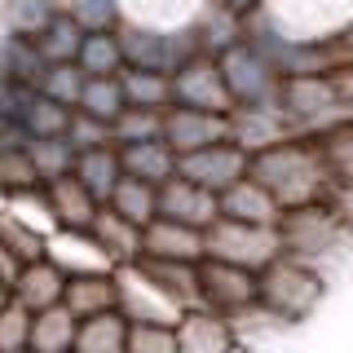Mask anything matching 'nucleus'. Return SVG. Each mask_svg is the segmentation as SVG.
I'll list each match as a JSON object with an SVG mask.
<instances>
[{
  "label": "nucleus",
  "instance_id": "obj_1",
  "mask_svg": "<svg viewBox=\"0 0 353 353\" xmlns=\"http://www.w3.org/2000/svg\"><path fill=\"white\" fill-rule=\"evenodd\" d=\"M248 176L283 208V212L323 203L331 194L327 159H323V150H318V141H309V137H296V141H283V146H274L265 154H252Z\"/></svg>",
  "mask_w": 353,
  "mask_h": 353
},
{
  "label": "nucleus",
  "instance_id": "obj_2",
  "mask_svg": "<svg viewBox=\"0 0 353 353\" xmlns=\"http://www.w3.org/2000/svg\"><path fill=\"white\" fill-rule=\"evenodd\" d=\"M279 243H283V256L301 261L327 279V261L331 256L345 261L353 252V225L331 203H309V208H296V212H283Z\"/></svg>",
  "mask_w": 353,
  "mask_h": 353
},
{
  "label": "nucleus",
  "instance_id": "obj_3",
  "mask_svg": "<svg viewBox=\"0 0 353 353\" xmlns=\"http://www.w3.org/2000/svg\"><path fill=\"white\" fill-rule=\"evenodd\" d=\"M261 14L283 40L336 44L353 27V0H265Z\"/></svg>",
  "mask_w": 353,
  "mask_h": 353
},
{
  "label": "nucleus",
  "instance_id": "obj_4",
  "mask_svg": "<svg viewBox=\"0 0 353 353\" xmlns=\"http://www.w3.org/2000/svg\"><path fill=\"white\" fill-rule=\"evenodd\" d=\"M323 296H327V279L318 270H309V265L292 261V256H279L270 270L256 274V305H265L287 327L314 314Z\"/></svg>",
  "mask_w": 353,
  "mask_h": 353
},
{
  "label": "nucleus",
  "instance_id": "obj_5",
  "mask_svg": "<svg viewBox=\"0 0 353 353\" xmlns=\"http://www.w3.org/2000/svg\"><path fill=\"white\" fill-rule=\"evenodd\" d=\"M203 248H208V261L239 265V270H248V274L270 270V265L283 256L279 230H265V225H243V221H225V216H221L216 225L203 234Z\"/></svg>",
  "mask_w": 353,
  "mask_h": 353
},
{
  "label": "nucleus",
  "instance_id": "obj_6",
  "mask_svg": "<svg viewBox=\"0 0 353 353\" xmlns=\"http://www.w3.org/2000/svg\"><path fill=\"white\" fill-rule=\"evenodd\" d=\"M221 75H225V88L230 97H234V106H270L279 102L283 93V75L274 71V62L265 58L261 49H252L248 40L239 44V49L221 53Z\"/></svg>",
  "mask_w": 353,
  "mask_h": 353
},
{
  "label": "nucleus",
  "instance_id": "obj_7",
  "mask_svg": "<svg viewBox=\"0 0 353 353\" xmlns=\"http://www.w3.org/2000/svg\"><path fill=\"white\" fill-rule=\"evenodd\" d=\"M225 141L239 146L252 159V154H265V150L283 146V141H296V132L287 124L279 102H270V106H234L225 115Z\"/></svg>",
  "mask_w": 353,
  "mask_h": 353
},
{
  "label": "nucleus",
  "instance_id": "obj_8",
  "mask_svg": "<svg viewBox=\"0 0 353 353\" xmlns=\"http://www.w3.org/2000/svg\"><path fill=\"white\" fill-rule=\"evenodd\" d=\"M172 106L208 110V115H230V110H234V97H230V88H225L221 62L216 58L185 62L181 71L172 75Z\"/></svg>",
  "mask_w": 353,
  "mask_h": 353
},
{
  "label": "nucleus",
  "instance_id": "obj_9",
  "mask_svg": "<svg viewBox=\"0 0 353 353\" xmlns=\"http://www.w3.org/2000/svg\"><path fill=\"white\" fill-rule=\"evenodd\" d=\"M248 154L239 146H230V141H221V146H208V150H194V154H181L176 159V176H185L190 185L208 194H225L230 185H239L243 176H248Z\"/></svg>",
  "mask_w": 353,
  "mask_h": 353
},
{
  "label": "nucleus",
  "instance_id": "obj_10",
  "mask_svg": "<svg viewBox=\"0 0 353 353\" xmlns=\"http://www.w3.org/2000/svg\"><path fill=\"white\" fill-rule=\"evenodd\" d=\"M115 287H119V305L115 314L124 318L128 327H176L181 323V309L168 305L154 287L141 279L137 265H128V270H115Z\"/></svg>",
  "mask_w": 353,
  "mask_h": 353
},
{
  "label": "nucleus",
  "instance_id": "obj_11",
  "mask_svg": "<svg viewBox=\"0 0 353 353\" xmlns=\"http://www.w3.org/2000/svg\"><path fill=\"white\" fill-rule=\"evenodd\" d=\"M199 296H203V309L230 318L239 309L256 305V274L225 265V261H203L199 265Z\"/></svg>",
  "mask_w": 353,
  "mask_h": 353
},
{
  "label": "nucleus",
  "instance_id": "obj_12",
  "mask_svg": "<svg viewBox=\"0 0 353 353\" xmlns=\"http://www.w3.org/2000/svg\"><path fill=\"white\" fill-rule=\"evenodd\" d=\"M159 216L163 221H176V225H190L199 234H208V230L221 221V199L190 185L185 176H172L168 185H159Z\"/></svg>",
  "mask_w": 353,
  "mask_h": 353
},
{
  "label": "nucleus",
  "instance_id": "obj_13",
  "mask_svg": "<svg viewBox=\"0 0 353 353\" xmlns=\"http://www.w3.org/2000/svg\"><path fill=\"white\" fill-rule=\"evenodd\" d=\"M212 0H119V22L146 31H190Z\"/></svg>",
  "mask_w": 353,
  "mask_h": 353
},
{
  "label": "nucleus",
  "instance_id": "obj_14",
  "mask_svg": "<svg viewBox=\"0 0 353 353\" xmlns=\"http://www.w3.org/2000/svg\"><path fill=\"white\" fill-rule=\"evenodd\" d=\"M163 141L181 154H194V150H208V146H221L225 141V115H208V110H185V106H172L163 115Z\"/></svg>",
  "mask_w": 353,
  "mask_h": 353
},
{
  "label": "nucleus",
  "instance_id": "obj_15",
  "mask_svg": "<svg viewBox=\"0 0 353 353\" xmlns=\"http://www.w3.org/2000/svg\"><path fill=\"white\" fill-rule=\"evenodd\" d=\"M141 256L150 261H172V265H203L208 261V248H203V234L190 225H176V221H150L146 234H141Z\"/></svg>",
  "mask_w": 353,
  "mask_h": 353
},
{
  "label": "nucleus",
  "instance_id": "obj_16",
  "mask_svg": "<svg viewBox=\"0 0 353 353\" xmlns=\"http://www.w3.org/2000/svg\"><path fill=\"white\" fill-rule=\"evenodd\" d=\"M172 331L181 353H243L234 331H230V318L212 314V309H190Z\"/></svg>",
  "mask_w": 353,
  "mask_h": 353
},
{
  "label": "nucleus",
  "instance_id": "obj_17",
  "mask_svg": "<svg viewBox=\"0 0 353 353\" xmlns=\"http://www.w3.org/2000/svg\"><path fill=\"white\" fill-rule=\"evenodd\" d=\"M44 199H49L53 225L66 230V234H88L93 221H97V212H102V203H97V199L75 181V176H62V181L44 185Z\"/></svg>",
  "mask_w": 353,
  "mask_h": 353
},
{
  "label": "nucleus",
  "instance_id": "obj_18",
  "mask_svg": "<svg viewBox=\"0 0 353 353\" xmlns=\"http://www.w3.org/2000/svg\"><path fill=\"white\" fill-rule=\"evenodd\" d=\"M62 305L71 309L80 323L115 314V305H119L115 274H71V279H66V296H62Z\"/></svg>",
  "mask_w": 353,
  "mask_h": 353
},
{
  "label": "nucleus",
  "instance_id": "obj_19",
  "mask_svg": "<svg viewBox=\"0 0 353 353\" xmlns=\"http://www.w3.org/2000/svg\"><path fill=\"white\" fill-rule=\"evenodd\" d=\"M141 234H146V230L128 225V221L115 216L110 208H102L97 221H93V230H88V239L102 248V256L110 261V270H128V265L141 261Z\"/></svg>",
  "mask_w": 353,
  "mask_h": 353
},
{
  "label": "nucleus",
  "instance_id": "obj_20",
  "mask_svg": "<svg viewBox=\"0 0 353 353\" xmlns=\"http://www.w3.org/2000/svg\"><path fill=\"white\" fill-rule=\"evenodd\" d=\"M62 296H66V274L53 261L27 265L14 283V305H22L31 318L44 314V309H53V305H62Z\"/></svg>",
  "mask_w": 353,
  "mask_h": 353
},
{
  "label": "nucleus",
  "instance_id": "obj_21",
  "mask_svg": "<svg viewBox=\"0 0 353 353\" xmlns=\"http://www.w3.org/2000/svg\"><path fill=\"white\" fill-rule=\"evenodd\" d=\"M221 216L225 221H243V225H265V230H279L283 221V208L274 203L270 194L261 190L252 176H243L239 185H230L225 194H221Z\"/></svg>",
  "mask_w": 353,
  "mask_h": 353
},
{
  "label": "nucleus",
  "instance_id": "obj_22",
  "mask_svg": "<svg viewBox=\"0 0 353 353\" xmlns=\"http://www.w3.org/2000/svg\"><path fill=\"white\" fill-rule=\"evenodd\" d=\"M119 163H124V176L146 185H168L176 176V150L168 141H137V146H119Z\"/></svg>",
  "mask_w": 353,
  "mask_h": 353
},
{
  "label": "nucleus",
  "instance_id": "obj_23",
  "mask_svg": "<svg viewBox=\"0 0 353 353\" xmlns=\"http://www.w3.org/2000/svg\"><path fill=\"white\" fill-rule=\"evenodd\" d=\"M71 176L97 199V203L106 208V203H110V194H115V185L124 181V163H119V150H115V146L84 150L80 159H75V172H71Z\"/></svg>",
  "mask_w": 353,
  "mask_h": 353
},
{
  "label": "nucleus",
  "instance_id": "obj_24",
  "mask_svg": "<svg viewBox=\"0 0 353 353\" xmlns=\"http://www.w3.org/2000/svg\"><path fill=\"white\" fill-rule=\"evenodd\" d=\"M75 336H80V318L66 305H53L31 318V349L27 353H75Z\"/></svg>",
  "mask_w": 353,
  "mask_h": 353
},
{
  "label": "nucleus",
  "instance_id": "obj_25",
  "mask_svg": "<svg viewBox=\"0 0 353 353\" xmlns=\"http://www.w3.org/2000/svg\"><path fill=\"white\" fill-rule=\"evenodd\" d=\"M58 14H62L58 0H5V5H0V18H5L9 40H31V44L49 31V22Z\"/></svg>",
  "mask_w": 353,
  "mask_h": 353
},
{
  "label": "nucleus",
  "instance_id": "obj_26",
  "mask_svg": "<svg viewBox=\"0 0 353 353\" xmlns=\"http://www.w3.org/2000/svg\"><path fill=\"white\" fill-rule=\"evenodd\" d=\"M110 212L115 216H124L128 225H137V230H146L150 221H159V190L146 181H132V176H124V181L115 185V194H110Z\"/></svg>",
  "mask_w": 353,
  "mask_h": 353
},
{
  "label": "nucleus",
  "instance_id": "obj_27",
  "mask_svg": "<svg viewBox=\"0 0 353 353\" xmlns=\"http://www.w3.org/2000/svg\"><path fill=\"white\" fill-rule=\"evenodd\" d=\"M88 31L75 22L71 14H58L49 22V31L36 40V53L44 66H66V62H80V44H84Z\"/></svg>",
  "mask_w": 353,
  "mask_h": 353
},
{
  "label": "nucleus",
  "instance_id": "obj_28",
  "mask_svg": "<svg viewBox=\"0 0 353 353\" xmlns=\"http://www.w3.org/2000/svg\"><path fill=\"white\" fill-rule=\"evenodd\" d=\"M119 84H124V102L137 110H172V80L168 75H154V71H132L124 66L119 71Z\"/></svg>",
  "mask_w": 353,
  "mask_h": 353
},
{
  "label": "nucleus",
  "instance_id": "obj_29",
  "mask_svg": "<svg viewBox=\"0 0 353 353\" xmlns=\"http://www.w3.org/2000/svg\"><path fill=\"white\" fill-rule=\"evenodd\" d=\"M0 243H5L9 252L22 261V265H36V261H49V243L53 234H44V230L27 225V221H18L14 212H0Z\"/></svg>",
  "mask_w": 353,
  "mask_h": 353
},
{
  "label": "nucleus",
  "instance_id": "obj_30",
  "mask_svg": "<svg viewBox=\"0 0 353 353\" xmlns=\"http://www.w3.org/2000/svg\"><path fill=\"white\" fill-rule=\"evenodd\" d=\"M80 115L88 119H97V124H110L115 128V119L128 110L124 102V84H119V75H106V80H88L84 84V93H80Z\"/></svg>",
  "mask_w": 353,
  "mask_h": 353
},
{
  "label": "nucleus",
  "instance_id": "obj_31",
  "mask_svg": "<svg viewBox=\"0 0 353 353\" xmlns=\"http://www.w3.org/2000/svg\"><path fill=\"white\" fill-rule=\"evenodd\" d=\"M80 71L88 75V80H106V75L124 71V49H119L115 31H93V36H84V44H80Z\"/></svg>",
  "mask_w": 353,
  "mask_h": 353
},
{
  "label": "nucleus",
  "instance_id": "obj_32",
  "mask_svg": "<svg viewBox=\"0 0 353 353\" xmlns=\"http://www.w3.org/2000/svg\"><path fill=\"white\" fill-rule=\"evenodd\" d=\"M75 353H128V323L119 314L88 318V323H80Z\"/></svg>",
  "mask_w": 353,
  "mask_h": 353
},
{
  "label": "nucleus",
  "instance_id": "obj_33",
  "mask_svg": "<svg viewBox=\"0 0 353 353\" xmlns=\"http://www.w3.org/2000/svg\"><path fill=\"white\" fill-rule=\"evenodd\" d=\"M27 154H31V163H36V172H40V185H53V181H62V176H71L75 159H80L66 137H40V141L27 146Z\"/></svg>",
  "mask_w": 353,
  "mask_h": 353
},
{
  "label": "nucleus",
  "instance_id": "obj_34",
  "mask_svg": "<svg viewBox=\"0 0 353 353\" xmlns=\"http://www.w3.org/2000/svg\"><path fill=\"white\" fill-rule=\"evenodd\" d=\"M318 150H323V159H327L331 185L353 190V124H340V128H331L327 137H318Z\"/></svg>",
  "mask_w": 353,
  "mask_h": 353
},
{
  "label": "nucleus",
  "instance_id": "obj_35",
  "mask_svg": "<svg viewBox=\"0 0 353 353\" xmlns=\"http://www.w3.org/2000/svg\"><path fill=\"white\" fill-rule=\"evenodd\" d=\"M36 190H44V185H40V172L31 163V154L27 150H0V194H5V203L22 199V194H36Z\"/></svg>",
  "mask_w": 353,
  "mask_h": 353
},
{
  "label": "nucleus",
  "instance_id": "obj_36",
  "mask_svg": "<svg viewBox=\"0 0 353 353\" xmlns=\"http://www.w3.org/2000/svg\"><path fill=\"white\" fill-rule=\"evenodd\" d=\"M168 115V110H163ZM163 115L159 110H137V106H128L124 115L115 119V150L119 146H137V141H163Z\"/></svg>",
  "mask_w": 353,
  "mask_h": 353
},
{
  "label": "nucleus",
  "instance_id": "obj_37",
  "mask_svg": "<svg viewBox=\"0 0 353 353\" xmlns=\"http://www.w3.org/2000/svg\"><path fill=\"white\" fill-rule=\"evenodd\" d=\"M84 84H88V75L80 71V62H66V66H49V71H44L40 93L53 97V102H62L66 110H75V106H80Z\"/></svg>",
  "mask_w": 353,
  "mask_h": 353
},
{
  "label": "nucleus",
  "instance_id": "obj_38",
  "mask_svg": "<svg viewBox=\"0 0 353 353\" xmlns=\"http://www.w3.org/2000/svg\"><path fill=\"white\" fill-rule=\"evenodd\" d=\"M283 327H287V323H283V318H274L265 305H248V309H239V314H230V331H234L239 349H243V345H252V336H256V340L279 336Z\"/></svg>",
  "mask_w": 353,
  "mask_h": 353
},
{
  "label": "nucleus",
  "instance_id": "obj_39",
  "mask_svg": "<svg viewBox=\"0 0 353 353\" xmlns=\"http://www.w3.org/2000/svg\"><path fill=\"white\" fill-rule=\"evenodd\" d=\"M62 14H71L88 36L93 31H115L119 27V0H66Z\"/></svg>",
  "mask_w": 353,
  "mask_h": 353
},
{
  "label": "nucleus",
  "instance_id": "obj_40",
  "mask_svg": "<svg viewBox=\"0 0 353 353\" xmlns=\"http://www.w3.org/2000/svg\"><path fill=\"white\" fill-rule=\"evenodd\" d=\"M27 349H31V314L9 301V309L0 314V353H27Z\"/></svg>",
  "mask_w": 353,
  "mask_h": 353
},
{
  "label": "nucleus",
  "instance_id": "obj_41",
  "mask_svg": "<svg viewBox=\"0 0 353 353\" xmlns=\"http://www.w3.org/2000/svg\"><path fill=\"white\" fill-rule=\"evenodd\" d=\"M66 141L75 146V154H84V150L115 146V132H110V124H97V119H88V115L75 110V115H71V128H66Z\"/></svg>",
  "mask_w": 353,
  "mask_h": 353
},
{
  "label": "nucleus",
  "instance_id": "obj_42",
  "mask_svg": "<svg viewBox=\"0 0 353 353\" xmlns=\"http://www.w3.org/2000/svg\"><path fill=\"white\" fill-rule=\"evenodd\" d=\"M128 353H181L172 327H128Z\"/></svg>",
  "mask_w": 353,
  "mask_h": 353
},
{
  "label": "nucleus",
  "instance_id": "obj_43",
  "mask_svg": "<svg viewBox=\"0 0 353 353\" xmlns=\"http://www.w3.org/2000/svg\"><path fill=\"white\" fill-rule=\"evenodd\" d=\"M331 84H336V97H340V110H345V119L353 124V62L340 66V71H331Z\"/></svg>",
  "mask_w": 353,
  "mask_h": 353
},
{
  "label": "nucleus",
  "instance_id": "obj_44",
  "mask_svg": "<svg viewBox=\"0 0 353 353\" xmlns=\"http://www.w3.org/2000/svg\"><path fill=\"white\" fill-rule=\"evenodd\" d=\"M22 270H27V265H22L14 252H9L5 243H0V283H5L9 292H14V283H18V274H22Z\"/></svg>",
  "mask_w": 353,
  "mask_h": 353
},
{
  "label": "nucleus",
  "instance_id": "obj_45",
  "mask_svg": "<svg viewBox=\"0 0 353 353\" xmlns=\"http://www.w3.org/2000/svg\"><path fill=\"white\" fill-rule=\"evenodd\" d=\"M212 5H216V9H225V14H234V18H243V22H248L252 14H261V9H265V0H212Z\"/></svg>",
  "mask_w": 353,
  "mask_h": 353
},
{
  "label": "nucleus",
  "instance_id": "obj_46",
  "mask_svg": "<svg viewBox=\"0 0 353 353\" xmlns=\"http://www.w3.org/2000/svg\"><path fill=\"white\" fill-rule=\"evenodd\" d=\"M9 301H14V292H9V287L0 283V314H5V309H9Z\"/></svg>",
  "mask_w": 353,
  "mask_h": 353
},
{
  "label": "nucleus",
  "instance_id": "obj_47",
  "mask_svg": "<svg viewBox=\"0 0 353 353\" xmlns=\"http://www.w3.org/2000/svg\"><path fill=\"white\" fill-rule=\"evenodd\" d=\"M340 44H345V58H349V62H353V27H349V31H345V40H340Z\"/></svg>",
  "mask_w": 353,
  "mask_h": 353
},
{
  "label": "nucleus",
  "instance_id": "obj_48",
  "mask_svg": "<svg viewBox=\"0 0 353 353\" xmlns=\"http://www.w3.org/2000/svg\"><path fill=\"white\" fill-rule=\"evenodd\" d=\"M58 5H66V0H58Z\"/></svg>",
  "mask_w": 353,
  "mask_h": 353
}]
</instances>
